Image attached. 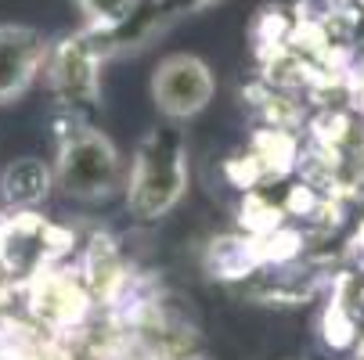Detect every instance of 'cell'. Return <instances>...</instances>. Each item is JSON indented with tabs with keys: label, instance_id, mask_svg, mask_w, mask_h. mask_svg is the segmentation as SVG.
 <instances>
[{
	"label": "cell",
	"instance_id": "3957f363",
	"mask_svg": "<svg viewBox=\"0 0 364 360\" xmlns=\"http://www.w3.org/2000/svg\"><path fill=\"white\" fill-rule=\"evenodd\" d=\"M213 90H217L213 69L195 55H170L155 65V76H151L155 109L170 123H184L198 116L213 101Z\"/></svg>",
	"mask_w": 364,
	"mask_h": 360
},
{
	"label": "cell",
	"instance_id": "ba28073f",
	"mask_svg": "<svg viewBox=\"0 0 364 360\" xmlns=\"http://www.w3.org/2000/svg\"><path fill=\"white\" fill-rule=\"evenodd\" d=\"M76 4H80L90 33H112L137 15L141 0H76Z\"/></svg>",
	"mask_w": 364,
	"mask_h": 360
},
{
	"label": "cell",
	"instance_id": "7a4b0ae2",
	"mask_svg": "<svg viewBox=\"0 0 364 360\" xmlns=\"http://www.w3.org/2000/svg\"><path fill=\"white\" fill-rule=\"evenodd\" d=\"M55 177L76 198H101L119 184V151L101 130H80L62 144Z\"/></svg>",
	"mask_w": 364,
	"mask_h": 360
},
{
	"label": "cell",
	"instance_id": "277c9868",
	"mask_svg": "<svg viewBox=\"0 0 364 360\" xmlns=\"http://www.w3.org/2000/svg\"><path fill=\"white\" fill-rule=\"evenodd\" d=\"M47 58V43L29 26H0V101L29 90Z\"/></svg>",
	"mask_w": 364,
	"mask_h": 360
},
{
	"label": "cell",
	"instance_id": "6da1fadb",
	"mask_svg": "<svg viewBox=\"0 0 364 360\" xmlns=\"http://www.w3.org/2000/svg\"><path fill=\"white\" fill-rule=\"evenodd\" d=\"M188 187V144L177 123L155 126L134 156L127 209L141 220H159L184 198Z\"/></svg>",
	"mask_w": 364,
	"mask_h": 360
},
{
	"label": "cell",
	"instance_id": "52a82bcc",
	"mask_svg": "<svg viewBox=\"0 0 364 360\" xmlns=\"http://www.w3.org/2000/svg\"><path fill=\"white\" fill-rule=\"evenodd\" d=\"M50 191V170L40 159H15L0 177V195L8 205H36Z\"/></svg>",
	"mask_w": 364,
	"mask_h": 360
},
{
	"label": "cell",
	"instance_id": "5b68a950",
	"mask_svg": "<svg viewBox=\"0 0 364 360\" xmlns=\"http://www.w3.org/2000/svg\"><path fill=\"white\" fill-rule=\"evenodd\" d=\"M97 47L90 43V36H76V40H65L58 58H55V87L62 97L69 101H90L97 97Z\"/></svg>",
	"mask_w": 364,
	"mask_h": 360
},
{
	"label": "cell",
	"instance_id": "8992f818",
	"mask_svg": "<svg viewBox=\"0 0 364 360\" xmlns=\"http://www.w3.org/2000/svg\"><path fill=\"white\" fill-rule=\"evenodd\" d=\"M213 4H220V0H148V4H141L137 8V15L127 22V26H119V29H112V33H94L97 40H130V43H137L141 36H148L155 26H163V22H173V18H184V15H198V11H205V8H213Z\"/></svg>",
	"mask_w": 364,
	"mask_h": 360
}]
</instances>
